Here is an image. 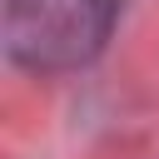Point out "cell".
Here are the masks:
<instances>
[{"mask_svg": "<svg viewBox=\"0 0 159 159\" xmlns=\"http://www.w3.org/2000/svg\"><path fill=\"white\" fill-rule=\"evenodd\" d=\"M124 0H5V60L25 75H70L104 55Z\"/></svg>", "mask_w": 159, "mask_h": 159, "instance_id": "6da1fadb", "label": "cell"}]
</instances>
